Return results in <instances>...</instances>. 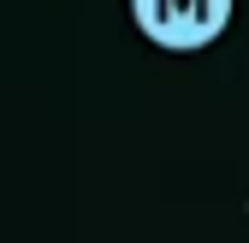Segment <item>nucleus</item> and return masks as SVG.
<instances>
[{
  "mask_svg": "<svg viewBox=\"0 0 249 243\" xmlns=\"http://www.w3.org/2000/svg\"><path fill=\"white\" fill-rule=\"evenodd\" d=\"M237 0H131V24L160 53H202L226 36Z\"/></svg>",
  "mask_w": 249,
  "mask_h": 243,
  "instance_id": "1",
  "label": "nucleus"
}]
</instances>
